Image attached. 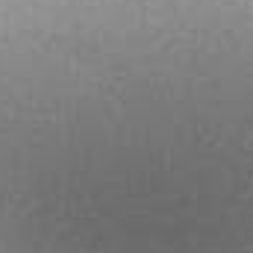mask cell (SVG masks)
I'll return each mask as SVG.
<instances>
[{
	"instance_id": "6da1fadb",
	"label": "cell",
	"mask_w": 253,
	"mask_h": 253,
	"mask_svg": "<svg viewBox=\"0 0 253 253\" xmlns=\"http://www.w3.org/2000/svg\"><path fill=\"white\" fill-rule=\"evenodd\" d=\"M132 224L253 230V0H0V253Z\"/></svg>"
}]
</instances>
